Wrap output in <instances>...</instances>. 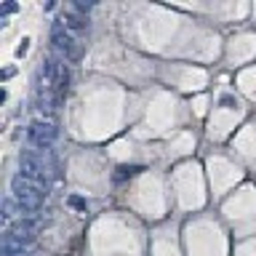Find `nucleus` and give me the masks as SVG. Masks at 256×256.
Here are the masks:
<instances>
[{
	"instance_id": "nucleus-7",
	"label": "nucleus",
	"mask_w": 256,
	"mask_h": 256,
	"mask_svg": "<svg viewBox=\"0 0 256 256\" xmlns=\"http://www.w3.org/2000/svg\"><path fill=\"white\" fill-rule=\"evenodd\" d=\"M67 203H70L72 208H78V211H83V214L88 211V203H86V198H80V195H70V198H67Z\"/></svg>"
},
{
	"instance_id": "nucleus-3",
	"label": "nucleus",
	"mask_w": 256,
	"mask_h": 256,
	"mask_svg": "<svg viewBox=\"0 0 256 256\" xmlns=\"http://www.w3.org/2000/svg\"><path fill=\"white\" fill-rule=\"evenodd\" d=\"M51 43L59 48V51L64 54V59H70V62H78L80 56H83V46L78 43V38L72 35L62 22L51 24Z\"/></svg>"
},
{
	"instance_id": "nucleus-8",
	"label": "nucleus",
	"mask_w": 256,
	"mask_h": 256,
	"mask_svg": "<svg viewBox=\"0 0 256 256\" xmlns=\"http://www.w3.org/2000/svg\"><path fill=\"white\" fill-rule=\"evenodd\" d=\"M16 8H19V6H16V3H6L3 8H0V14H14Z\"/></svg>"
},
{
	"instance_id": "nucleus-5",
	"label": "nucleus",
	"mask_w": 256,
	"mask_h": 256,
	"mask_svg": "<svg viewBox=\"0 0 256 256\" xmlns=\"http://www.w3.org/2000/svg\"><path fill=\"white\" fill-rule=\"evenodd\" d=\"M56 22H62L70 32H72V30H86V27H88V19L78 11V8H67V11H64Z\"/></svg>"
},
{
	"instance_id": "nucleus-6",
	"label": "nucleus",
	"mask_w": 256,
	"mask_h": 256,
	"mask_svg": "<svg viewBox=\"0 0 256 256\" xmlns=\"http://www.w3.org/2000/svg\"><path fill=\"white\" fill-rule=\"evenodd\" d=\"M139 171H142V166H120L118 174H115V182H123V179H128V176H134Z\"/></svg>"
},
{
	"instance_id": "nucleus-4",
	"label": "nucleus",
	"mask_w": 256,
	"mask_h": 256,
	"mask_svg": "<svg viewBox=\"0 0 256 256\" xmlns=\"http://www.w3.org/2000/svg\"><path fill=\"white\" fill-rule=\"evenodd\" d=\"M27 136L35 147L48 150L56 142V136H59V128H56V123H51V120H35V123L27 128Z\"/></svg>"
},
{
	"instance_id": "nucleus-1",
	"label": "nucleus",
	"mask_w": 256,
	"mask_h": 256,
	"mask_svg": "<svg viewBox=\"0 0 256 256\" xmlns=\"http://www.w3.org/2000/svg\"><path fill=\"white\" fill-rule=\"evenodd\" d=\"M11 192H14V200L19 206V211L35 214L43 208V200H46V184L43 182H35L24 174H16L11 179Z\"/></svg>"
},
{
	"instance_id": "nucleus-9",
	"label": "nucleus",
	"mask_w": 256,
	"mask_h": 256,
	"mask_svg": "<svg viewBox=\"0 0 256 256\" xmlns=\"http://www.w3.org/2000/svg\"><path fill=\"white\" fill-rule=\"evenodd\" d=\"M27 43H30V40H22V46H19V56L27 54Z\"/></svg>"
},
{
	"instance_id": "nucleus-2",
	"label": "nucleus",
	"mask_w": 256,
	"mask_h": 256,
	"mask_svg": "<svg viewBox=\"0 0 256 256\" xmlns=\"http://www.w3.org/2000/svg\"><path fill=\"white\" fill-rule=\"evenodd\" d=\"M43 155H46V150L43 152H32V150L22 152V155H19V174H24V176H30V179L46 184L48 171L54 168V163H48Z\"/></svg>"
}]
</instances>
